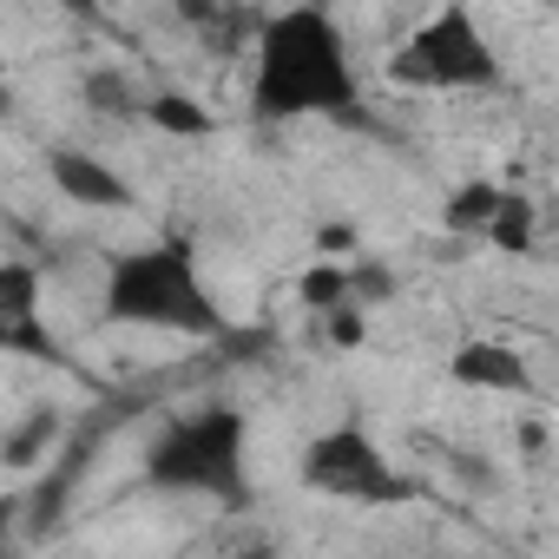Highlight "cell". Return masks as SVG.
<instances>
[{
	"label": "cell",
	"mask_w": 559,
	"mask_h": 559,
	"mask_svg": "<svg viewBox=\"0 0 559 559\" xmlns=\"http://www.w3.org/2000/svg\"><path fill=\"white\" fill-rule=\"evenodd\" d=\"M356 67L323 8H284L257 27V80L250 106L263 119H304V112H349L356 106Z\"/></svg>",
	"instance_id": "6da1fadb"
},
{
	"label": "cell",
	"mask_w": 559,
	"mask_h": 559,
	"mask_svg": "<svg viewBox=\"0 0 559 559\" xmlns=\"http://www.w3.org/2000/svg\"><path fill=\"white\" fill-rule=\"evenodd\" d=\"M106 323L171 330V336H224V310L211 304L191 243H139L106 263Z\"/></svg>",
	"instance_id": "7a4b0ae2"
},
{
	"label": "cell",
	"mask_w": 559,
	"mask_h": 559,
	"mask_svg": "<svg viewBox=\"0 0 559 559\" xmlns=\"http://www.w3.org/2000/svg\"><path fill=\"white\" fill-rule=\"evenodd\" d=\"M145 480L165 493L243 507V493H250L243 487V415L237 408H198V415L171 421L145 454Z\"/></svg>",
	"instance_id": "3957f363"
},
{
	"label": "cell",
	"mask_w": 559,
	"mask_h": 559,
	"mask_svg": "<svg viewBox=\"0 0 559 559\" xmlns=\"http://www.w3.org/2000/svg\"><path fill=\"white\" fill-rule=\"evenodd\" d=\"M389 80L408 93H493L500 86V53L487 47L474 8L441 0V8L389 53Z\"/></svg>",
	"instance_id": "277c9868"
},
{
	"label": "cell",
	"mask_w": 559,
	"mask_h": 559,
	"mask_svg": "<svg viewBox=\"0 0 559 559\" xmlns=\"http://www.w3.org/2000/svg\"><path fill=\"white\" fill-rule=\"evenodd\" d=\"M304 487L336 493V500H369V507H402L415 500V480L389 467V454L376 448V435L362 428H330L304 448Z\"/></svg>",
	"instance_id": "5b68a950"
},
{
	"label": "cell",
	"mask_w": 559,
	"mask_h": 559,
	"mask_svg": "<svg viewBox=\"0 0 559 559\" xmlns=\"http://www.w3.org/2000/svg\"><path fill=\"white\" fill-rule=\"evenodd\" d=\"M47 178H53L60 198H73L86 211H132V185L106 158H93V152H73V145L47 152Z\"/></svg>",
	"instance_id": "8992f818"
},
{
	"label": "cell",
	"mask_w": 559,
	"mask_h": 559,
	"mask_svg": "<svg viewBox=\"0 0 559 559\" xmlns=\"http://www.w3.org/2000/svg\"><path fill=\"white\" fill-rule=\"evenodd\" d=\"M448 376H454L461 389H487V395H526V389H533L526 356L507 349V343H461V349L448 356Z\"/></svg>",
	"instance_id": "52a82bcc"
},
{
	"label": "cell",
	"mask_w": 559,
	"mask_h": 559,
	"mask_svg": "<svg viewBox=\"0 0 559 559\" xmlns=\"http://www.w3.org/2000/svg\"><path fill=\"white\" fill-rule=\"evenodd\" d=\"M500 204H507V191H500V185H461V191L448 198L441 224H448L454 237H487V224L500 217Z\"/></svg>",
	"instance_id": "ba28073f"
},
{
	"label": "cell",
	"mask_w": 559,
	"mask_h": 559,
	"mask_svg": "<svg viewBox=\"0 0 559 559\" xmlns=\"http://www.w3.org/2000/svg\"><path fill=\"white\" fill-rule=\"evenodd\" d=\"M533 237H539V211H533V198H526V191H507L500 217L487 224V243L507 250V257H520V250H533Z\"/></svg>",
	"instance_id": "9c48e42d"
},
{
	"label": "cell",
	"mask_w": 559,
	"mask_h": 559,
	"mask_svg": "<svg viewBox=\"0 0 559 559\" xmlns=\"http://www.w3.org/2000/svg\"><path fill=\"white\" fill-rule=\"evenodd\" d=\"M14 317H40V270L21 257L0 263V323H14Z\"/></svg>",
	"instance_id": "30bf717a"
},
{
	"label": "cell",
	"mask_w": 559,
	"mask_h": 559,
	"mask_svg": "<svg viewBox=\"0 0 559 559\" xmlns=\"http://www.w3.org/2000/svg\"><path fill=\"white\" fill-rule=\"evenodd\" d=\"M145 112L158 119V132H178V139H204V132L217 126V119H211L204 106H191L185 93H158V99H152Z\"/></svg>",
	"instance_id": "8fae6325"
},
{
	"label": "cell",
	"mask_w": 559,
	"mask_h": 559,
	"mask_svg": "<svg viewBox=\"0 0 559 559\" xmlns=\"http://www.w3.org/2000/svg\"><path fill=\"white\" fill-rule=\"evenodd\" d=\"M297 290H304V304H310V310H336V304H356V297H349V270H336V263L310 270Z\"/></svg>",
	"instance_id": "7c38bea8"
},
{
	"label": "cell",
	"mask_w": 559,
	"mask_h": 559,
	"mask_svg": "<svg viewBox=\"0 0 559 559\" xmlns=\"http://www.w3.org/2000/svg\"><path fill=\"white\" fill-rule=\"evenodd\" d=\"M53 428H60L53 415H34L27 428H14V435H8V461H14V467H27V461H34V448H40V441H53Z\"/></svg>",
	"instance_id": "4fadbf2b"
},
{
	"label": "cell",
	"mask_w": 559,
	"mask_h": 559,
	"mask_svg": "<svg viewBox=\"0 0 559 559\" xmlns=\"http://www.w3.org/2000/svg\"><path fill=\"white\" fill-rule=\"evenodd\" d=\"M389 290H395V276H389L382 263H369V270H349V297H356V304H382Z\"/></svg>",
	"instance_id": "5bb4252c"
},
{
	"label": "cell",
	"mask_w": 559,
	"mask_h": 559,
	"mask_svg": "<svg viewBox=\"0 0 559 559\" xmlns=\"http://www.w3.org/2000/svg\"><path fill=\"white\" fill-rule=\"evenodd\" d=\"M330 336H336V343H362V317H356L349 304H336V310H330Z\"/></svg>",
	"instance_id": "9a60e30c"
},
{
	"label": "cell",
	"mask_w": 559,
	"mask_h": 559,
	"mask_svg": "<svg viewBox=\"0 0 559 559\" xmlns=\"http://www.w3.org/2000/svg\"><path fill=\"white\" fill-rule=\"evenodd\" d=\"M317 243H323V250H349V230H343V224H330V230H323Z\"/></svg>",
	"instance_id": "2e32d148"
}]
</instances>
